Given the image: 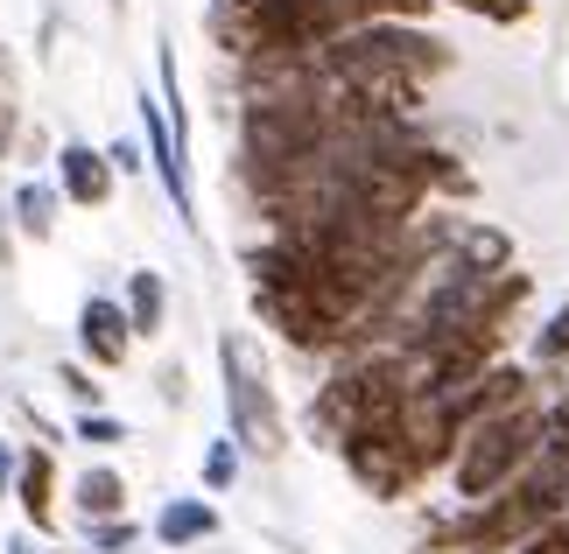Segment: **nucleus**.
Here are the masks:
<instances>
[{"instance_id":"9","label":"nucleus","mask_w":569,"mask_h":554,"mask_svg":"<svg viewBox=\"0 0 569 554\" xmlns=\"http://www.w3.org/2000/svg\"><path fill=\"white\" fill-rule=\"evenodd\" d=\"M148 534H156V547H169V554L204 547V541H218V505L211 498H169Z\"/></svg>"},{"instance_id":"24","label":"nucleus","mask_w":569,"mask_h":554,"mask_svg":"<svg viewBox=\"0 0 569 554\" xmlns=\"http://www.w3.org/2000/svg\"><path fill=\"white\" fill-rule=\"evenodd\" d=\"M14 471H21V450L0 442V498H14Z\"/></svg>"},{"instance_id":"11","label":"nucleus","mask_w":569,"mask_h":554,"mask_svg":"<svg viewBox=\"0 0 569 554\" xmlns=\"http://www.w3.org/2000/svg\"><path fill=\"white\" fill-rule=\"evenodd\" d=\"M450 260H457V268H471V274H507L513 268V239L499 232V225H486V218H465L457 239H450Z\"/></svg>"},{"instance_id":"6","label":"nucleus","mask_w":569,"mask_h":554,"mask_svg":"<svg viewBox=\"0 0 569 554\" xmlns=\"http://www.w3.org/2000/svg\"><path fill=\"white\" fill-rule=\"evenodd\" d=\"M78 359L92 372H120L134 359V323H127L120 295H84L78 309Z\"/></svg>"},{"instance_id":"14","label":"nucleus","mask_w":569,"mask_h":554,"mask_svg":"<svg viewBox=\"0 0 569 554\" xmlns=\"http://www.w3.org/2000/svg\"><path fill=\"white\" fill-rule=\"evenodd\" d=\"M57 211H63V190L57 183H42V175H21V183H14L8 218H14L21 239H50L57 232Z\"/></svg>"},{"instance_id":"1","label":"nucleus","mask_w":569,"mask_h":554,"mask_svg":"<svg viewBox=\"0 0 569 554\" xmlns=\"http://www.w3.org/2000/svg\"><path fill=\"white\" fill-rule=\"evenodd\" d=\"M450 63H457V50L443 36H429V21H366V29H345L331 50H317V78H331V84H366V78L429 84Z\"/></svg>"},{"instance_id":"3","label":"nucleus","mask_w":569,"mask_h":554,"mask_svg":"<svg viewBox=\"0 0 569 554\" xmlns=\"http://www.w3.org/2000/svg\"><path fill=\"white\" fill-rule=\"evenodd\" d=\"M218 380H226V435L253 463H281L289 456V414H281L268 359L247 330H218Z\"/></svg>"},{"instance_id":"21","label":"nucleus","mask_w":569,"mask_h":554,"mask_svg":"<svg viewBox=\"0 0 569 554\" xmlns=\"http://www.w3.org/2000/svg\"><path fill=\"white\" fill-rule=\"evenodd\" d=\"M513 554H569V513H556L549 526H535V534L520 541Z\"/></svg>"},{"instance_id":"22","label":"nucleus","mask_w":569,"mask_h":554,"mask_svg":"<svg viewBox=\"0 0 569 554\" xmlns=\"http://www.w3.org/2000/svg\"><path fill=\"white\" fill-rule=\"evenodd\" d=\"M106 162H113L120 175H141L148 162H141V141H113V148H106Z\"/></svg>"},{"instance_id":"26","label":"nucleus","mask_w":569,"mask_h":554,"mask_svg":"<svg viewBox=\"0 0 569 554\" xmlns=\"http://www.w3.org/2000/svg\"><path fill=\"white\" fill-rule=\"evenodd\" d=\"M0 268H14V232L0 225Z\"/></svg>"},{"instance_id":"13","label":"nucleus","mask_w":569,"mask_h":554,"mask_svg":"<svg viewBox=\"0 0 569 554\" xmlns=\"http://www.w3.org/2000/svg\"><path fill=\"white\" fill-rule=\"evenodd\" d=\"M528 365H535V380L549 386V393H562V386H569V295L549 309V323L535 330V344H528Z\"/></svg>"},{"instance_id":"16","label":"nucleus","mask_w":569,"mask_h":554,"mask_svg":"<svg viewBox=\"0 0 569 554\" xmlns=\"http://www.w3.org/2000/svg\"><path fill=\"white\" fill-rule=\"evenodd\" d=\"M239 463H247V450H239L232 435L204 442V492H211V498H226L232 484H239Z\"/></svg>"},{"instance_id":"12","label":"nucleus","mask_w":569,"mask_h":554,"mask_svg":"<svg viewBox=\"0 0 569 554\" xmlns=\"http://www.w3.org/2000/svg\"><path fill=\"white\" fill-rule=\"evenodd\" d=\"M71 505H78L84 526L92 520H127V477L113 471V463H84L78 484H71Z\"/></svg>"},{"instance_id":"20","label":"nucleus","mask_w":569,"mask_h":554,"mask_svg":"<svg viewBox=\"0 0 569 554\" xmlns=\"http://www.w3.org/2000/svg\"><path fill=\"white\" fill-rule=\"evenodd\" d=\"M57 386L78 401V414H84V407H106V386L92 380V365H57Z\"/></svg>"},{"instance_id":"25","label":"nucleus","mask_w":569,"mask_h":554,"mask_svg":"<svg viewBox=\"0 0 569 554\" xmlns=\"http://www.w3.org/2000/svg\"><path fill=\"white\" fill-rule=\"evenodd\" d=\"M21 154H29V162H42V154H50V134H42V127H21V141H14Z\"/></svg>"},{"instance_id":"23","label":"nucleus","mask_w":569,"mask_h":554,"mask_svg":"<svg viewBox=\"0 0 569 554\" xmlns=\"http://www.w3.org/2000/svg\"><path fill=\"white\" fill-rule=\"evenodd\" d=\"M162 401H169V407L190 401V372H183V365H162Z\"/></svg>"},{"instance_id":"15","label":"nucleus","mask_w":569,"mask_h":554,"mask_svg":"<svg viewBox=\"0 0 569 554\" xmlns=\"http://www.w3.org/2000/svg\"><path fill=\"white\" fill-rule=\"evenodd\" d=\"M21 127H29V120H21V63H14L8 50H0V162L14 154Z\"/></svg>"},{"instance_id":"4","label":"nucleus","mask_w":569,"mask_h":554,"mask_svg":"<svg viewBox=\"0 0 569 554\" xmlns=\"http://www.w3.org/2000/svg\"><path fill=\"white\" fill-rule=\"evenodd\" d=\"M338 463H345V477H352L366 498H380V505H408L429 484V471L408 450V414L393 421V429H352L338 442Z\"/></svg>"},{"instance_id":"2","label":"nucleus","mask_w":569,"mask_h":554,"mask_svg":"<svg viewBox=\"0 0 569 554\" xmlns=\"http://www.w3.org/2000/svg\"><path fill=\"white\" fill-rule=\"evenodd\" d=\"M541 414H549V401H528V407L471 421L465 442H457V456H450V471H443L450 498L457 505H486L492 492H507V484L535 463V450H541Z\"/></svg>"},{"instance_id":"8","label":"nucleus","mask_w":569,"mask_h":554,"mask_svg":"<svg viewBox=\"0 0 569 554\" xmlns=\"http://www.w3.org/2000/svg\"><path fill=\"white\" fill-rule=\"evenodd\" d=\"M14 505L36 534H57V456L50 450H21V471H14Z\"/></svg>"},{"instance_id":"10","label":"nucleus","mask_w":569,"mask_h":554,"mask_svg":"<svg viewBox=\"0 0 569 554\" xmlns=\"http://www.w3.org/2000/svg\"><path fill=\"white\" fill-rule=\"evenodd\" d=\"M120 309H127V323H134V344L141 338L156 344L162 323H169V281L156 268H134V274H127V288H120Z\"/></svg>"},{"instance_id":"19","label":"nucleus","mask_w":569,"mask_h":554,"mask_svg":"<svg viewBox=\"0 0 569 554\" xmlns=\"http://www.w3.org/2000/svg\"><path fill=\"white\" fill-rule=\"evenodd\" d=\"M84 547H92V554H134L141 526L134 520H92V526H84Z\"/></svg>"},{"instance_id":"7","label":"nucleus","mask_w":569,"mask_h":554,"mask_svg":"<svg viewBox=\"0 0 569 554\" xmlns=\"http://www.w3.org/2000/svg\"><path fill=\"white\" fill-rule=\"evenodd\" d=\"M50 183L63 190V204H78V211H106L113 204V183H120V169L106 162V148H92V141H63L57 154H50Z\"/></svg>"},{"instance_id":"5","label":"nucleus","mask_w":569,"mask_h":554,"mask_svg":"<svg viewBox=\"0 0 569 554\" xmlns=\"http://www.w3.org/2000/svg\"><path fill=\"white\" fill-rule=\"evenodd\" d=\"M253 316L268 323L289 351H302V359H338L345 338H352L310 288H253Z\"/></svg>"},{"instance_id":"17","label":"nucleus","mask_w":569,"mask_h":554,"mask_svg":"<svg viewBox=\"0 0 569 554\" xmlns=\"http://www.w3.org/2000/svg\"><path fill=\"white\" fill-rule=\"evenodd\" d=\"M71 435L84 442V450H120V442H134V429H127L120 414H106V407H84L71 421Z\"/></svg>"},{"instance_id":"18","label":"nucleus","mask_w":569,"mask_h":554,"mask_svg":"<svg viewBox=\"0 0 569 554\" xmlns=\"http://www.w3.org/2000/svg\"><path fill=\"white\" fill-rule=\"evenodd\" d=\"M457 14L471 21H492V29H520V21H535V0H450Z\"/></svg>"}]
</instances>
